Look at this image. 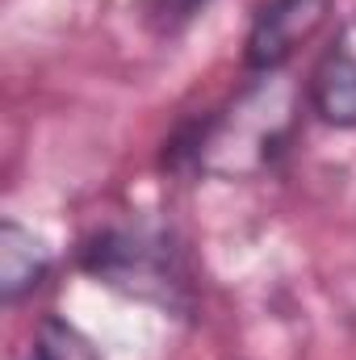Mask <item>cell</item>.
<instances>
[{
	"label": "cell",
	"mask_w": 356,
	"mask_h": 360,
	"mask_svg": "<svg viewBox=\"0 0 356 360\" xmlns=\"http://www.w3.org/2000/svg\"><path fill=\"white\" fill-rule=\"evenodd\" d=\"M80 264L89 276L126 297L160 302L168 310L189 306V272L177 239L151 222H122L96 231L80 252Z\"/></svg>",
	"instance_id": "6da1fadb"
},
{
	"label": "cell",
	"mask_w": 356,
	"mask_h": 360,
	"mask_svg": "<svg viewBox=\"0 0 356 360\" xmlns=\"http://www.w3.org/2000/svg\"><path fill=\"white\" fill-rule=\"evenodd\" d=\"M331 17V0H265L243 38V63L256 76H276Z\"/></svg>",
	"instance_id": "7a4b0ae2"
},
{
	"label": "cell",
	"mask_w": 356,
	"mask_h": 360,
	"mask_svg": "<svg viewBox=\"0 0 356 360\" xmlns=\"http://www.w3.org/2000/svg\"><path fill=\"white\" fill-rule=\"evenodd\" d=\"M306 96H310V109L319 113V122H327L336 130H356V13L348 21H340V30L323 46V55L310 72Z\"/></svg>",
	"instance_id": "3957f363"
},
{
	"label": "cell",
	"mask_w": 356,
	"mask_h": 360,
	"mask_svg": "<svg viewBox=\"0 0 356 360\" xmlns=\"http://www.w3.org/2000/svg\"><path fill=\"white\" fill-rule=\"evenodd\" d=\"M51 264H55L51 248L30 226H21L17 218L0 222V302L4 306L25 302L46 281Z\"/></svg>",
	"instance_id": "277c9868"
},
{
	"label": "cell",
	"mask_w": 356,
	"mask_h": 360,
	"mask_svg": "<svg viewBox=\"0 0 356 360\" xmlns=\"http://www.w3.org/2000/svg\"><path fill=\"white\" fill-rule=\"evenodd\" d=\"M205 4H210V0H151V21H155L164 34H172V30H184Z\"/></svg>",
	"instance_id": "5b68a950"
},
{
	"label": "cell",
	"mask_w": 356,
	"mask_h": 360,
	"mask_svg": "<svg viewBox=\"0 0 356 360\" xmlns=\"http://www.w3.org/2000/svg\"><path fill=\"white\" fill-rule=\"evenodd\" d=\"M30 360H46V356H42V352H34V356H30Z\"/></svg>",
	"instance_id": "8992f818"
}]
</instances>
